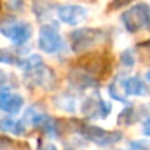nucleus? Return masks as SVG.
I'll return each mask as SVG.
<instances>
[{
    "label": "nucleus",
    "mask_w": 150,
    "mask_h": 150,
    "mask_svg": "<svg viewBox=\"0 0 150 150\" xmlns=\"http://www.w3.org/2000/svg\"><path fill=\"white\" fill-rule=\"evenodd\" d=\"M119 84L125 96H147L149 94V90L146 84L141 81V78L134 77V75L121 80Z\"/></svg>",
    "instance_id": "nucleus-8"
},
{
    "label": "nucleus",
    "mask_w": 150,
    "mask_h": 150,
    "mask_svg": "<svg viewBox=\"0 0 150 150\" xmlns=\"http://www.w3.org/2000/svg\"><path fill=\"white\" fill-rule=\"evenodd\" d=\"M132 2H135V0H112V2L109 3L108 6V11H118V9H122L128 5H131Z\"/></svg>",
    "instance_id": "nucleus-13"
},
{
    "label": "nucleus",
    "mask_w": 150,
    "mask_h": 150,
    "mask_svg": "<svg viewBox=\"0 0 150 150\" xmlns=\"http://www.w3.org/2000/svg\"><path fill=\"white\" fill-rule=\"evenodd\" d=\"M78 132H81L83 137H86L87 140L93 141L94 144L97 146H112L115 143H118L121 138H122V132L121 131H108V129H103L100 127H96V125H86V124H81L78 125Z\"/></svg>",
    "instance_id": "nucleus-4"
},
{
    "label": "nucleus",
    "mask_w": 150,
    "mask_h": 150,
    "mask_svg": "<svg viewBox=\"0 0 150 150\" xmlns=\"http://www.w3.org/2000/svg\"><path fill=\"white\" fill-rule=\"evenodd\" d=\"M38 47L47 54H56L63 49V40L57 28L52 24H46L40 28Z\"/></svg>",
    "instance_id": "nucleus-5"
},
{
    "label": "nucleus",
    "mask_w": 150,
    "mask_h": 150,
    "mask_svg": "<svg viewBox=\"0 0 150 150\" xmlns=\"http://www.w3.org/2000/svg\"><path fill=\"white\" fill-rule=\"evenodd\" d=\"M143 134L144 135H150V116L146 119V122L143 125Z\"/></svg>",
    "instance_id": "nucleus-15"
},
{
    "label": "nucleus",
    "mask_w": 150,
    "mask_h": 150,
    "mask_svg": "<svg viewBox=\"0 0 150 150\" xmlns=\"http://www.w3.org/2000/svg\"><path fill=\"white\" fill-rule=\"evenodd\" d=\"M119 60H121L122 66H125V68H131V66H134V63H135V57H134V54H132L131 50H124V52L121 53Z\"/></svg>",
    "instance_id": "nucleus-12"
},
{
    "label": "nucleus",
    "mask_w": 150,
    "mask_h": 150,
    "mask_svg": "<svg viewBox=\"0 0 150 150\" xmlns=\"http://www.w3.org/2000/svg\"><path fill=\"white\" fill-rule=\"evenodd\" d=\"M5 34L16 43H24L33 35V28L27 22H18V24L9 25V28L5 30Z\"/></svg>",
    "instance_id": "nucleus-9"
},
{
    "label": "nucleus",
    "mask_w": 150,
    "mask_h": 150,
    "mask_svg": "<svg viewBox=\"0 0 150 150\" xmlns=\"http://www.w3.org/2000/svg\"><path fill=\"white\" fill-rule=\"evenodd\" d=\"M74 66H78L87 74H90L97 81L108 78V75L112 72L113 68V57L106 50H94L87 52L78 57Z\"/></svg>",
    "instance_id": "nucleus-1"
},
{
    "label": "nucleus",
    "mask_w": 150,
    "mask_h": 150,
    "mask_svg": "<svg viewBox=\"0 0 150 150\" xmlns=\"http://www.w3.org/2000/svg\"><path fill=\"white\" fill-rule=\"evenodd\" d=\"M40 150H57V149H56V146H53V144H44Z\"/></svg>",
    "instance_id": "nucleus-16"
},
{
    "label": "nucleus",
    "mask_w": 150,
    "mask_h": 150,
    "mask_svg": "<svg viewBox=\"0 0 150 150\" xmlns=\"http://www.w3.org/2000/svg\"><path fill=\"white\" fill-rule=\"evenodd\" d=\"M121 21L128 33H140L150 30V6L137 3L121 15Z\"/></svg>",
    "instance_id": "nucleus-3"
},
{
    "label": "nucleus",
    "mask_w": 150,
    "mask_h": 150,
    "mask_svg": "<svg viewBox=\"0 0 150 150\" xmlns=\"http://www.w3.org/2000/svg\"><path fill=\"white\" fill-rule=\"evenodd\" d=\"M56 15L59 21L74 27V25L83 24L87 19L88 13H87V9L80 5H62V6H57Z\"/></svg>",
    "instance_id": "nucleus-6"
},
{
    "label": "nucleus",
    "mask_w": 150,
    "mask_h": 150,
    "mask_svg": "<svg viewBox=\"0 0 150 150\" xmlns=\"http://www.w3.org/2000/svg\"><path fill=\"white\" fill-rule=\"evenodd\" d=\"M56 103L60 109H63L66 112H75L77 110V100H75L74 97H71V96H66V94L59 96L56 99Z\"/></svg>",
    "instance_id": "nucleus-10"
},
{
    "label": "nucleus",
    "mask_w": 150,
    "mask_h": 150,
    "mask_svg": "<svg viewBox=\"0 0 150 150\" xmlns=\"http://www.w3.org/2000/svg\"><path fill=\"white\" fill-rule=\"evenodd\" d=\"M68 81L69 84L77 88V90H86V88H91L96 87L99 84V81L96 78H93L90 74H87L86 71H83L78 66H72L68 72Z\"/></svg>",
    "instance_id": "nucleus-7"
},
{
    "label": "nucleus",
    "mask_w": 150,
    "mask_h": 150,
    "mask_svg": "<svg viewBox=\"0 0 150 150\" xmlns=\"http://www.w3.org/2000/svg\"><path fill=\"white\" fill-rule=\"evenodd\" d=\"M103 37H105L103 30L83 27L78 30H74L69 34V47L74 53L84 54L93 47H96L103 40Z\"/></svg>",
    "instance_id": "nucleus-2"
},
{
    "label": "nucleus",
    "mask_w": 150,
    "mask_h": 150,
    "mask_svg": "<svg viewBox=\"0 0 150 150\" xmlns=\"http://www.w3.org/2000/svg\"><path fill=\"white\" fill-rule=\"evenodd\" d=\"M146 80L150 83V71H147V72H146Z\"/></svg>",
    "instance_id": "nucleus-17"
},
{
    "label": "nucleus",
    "mask_w": 150,
    "mask_h": 150,
    "mask_svg": "<svg viewBox=\"0 0 150 150\" xmlns=\"http://www.w3.org/2000/svg\"><path fill=\"white\" fill-rule=\"evenodd\" d=\"M22 103H24V99H22L21 96H12V97L5 103V109H6L8 112H11V113H15V112H18V110L21 109Z\"/></svg>",
    "instance_id": "nucleus-11"
},
{
    "label": "nucleus",
    "mask_w": 150,
    "mask_h": 150,
    "mask_svg": "<svg viewBox=\"0 0 150 150\" xmlns=\"http://www.w3.org/2000/svg\"><path fill=\"white\" fill-rule=\"evenodd\" d=\"M129 150H150V146H149V143L144 141V140L131 141V143H129Z\"/></svg>",
    "instance_id": "nucleus-14"
}]
</instances>
